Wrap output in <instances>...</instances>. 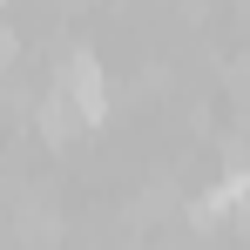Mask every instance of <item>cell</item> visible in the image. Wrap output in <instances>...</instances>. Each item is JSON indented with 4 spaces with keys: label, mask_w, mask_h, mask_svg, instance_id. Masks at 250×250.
I'll return each instance as SVG.
<instances>
[{
    "label": "cell",
    "mask_w": 250,
    "mask_h": 250,
    "mask_svg": "<svg viewBox=\"0 0 250 250\" xmlns=\"http://www.w3.org/2000/svg\"><path fill=\"white\" fill-rule=\"evenodd\" d=\"M54 95L75 108V122H102V108H108V75H102L95 47L61 54V68H54Z\"/></svg>",
    "instance_id": "obj_1"
},
{
    "label": "cell",
    "mask_w": 250,
    "mask_h": 250,
    "mask_svg": "<svg viewBox=\"0 0 250 250\" xmlns=\"http://www.w3.org/2000/svg\"><path fill=\"white\" fill-rule=\"evenodd\" d=\"M250 196V156L237 169H230V176H223V183H216V189H203V203H196V216H223V209L230 203H244Z\"/></svg>",
    "instance_id": "obj_2"
}]
</instances>
